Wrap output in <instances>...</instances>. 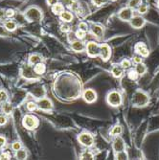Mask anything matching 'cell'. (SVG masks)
Segmentation results:
<instances>
[{"mask_svg":"<svg viewBox=\"0 0 159 160\" xmlns=\"http://www.w3.org/2000/svg\"><path fill=\"white\" fill-rule=\"evenodd\" d=\"M132 103L135 107L143 108V107L148 106V104L150 103V98L144 91L137 90L133 93Z\"/></svg>","mask_w":159,"mask_h":160,"instance_id":"cell-1","label":"cell"},{"mask_svg":"<svg viewBox=\"0 0 159 160\" xmlns=\"http://www.w3.org/2000/svg\"><path fill=\"white\" fill-rule=\"evenodd\" d=\"M24 17L30 22H38L42 19V11L37 7H30L25 11Z\"/></svg>","mask_w":159,"mask_h":160,"instance_id":"cell-2","label":"cell"},{"mask_svg":"<svg viewBox=\"0 0 159 160\" xmlns=\"http://www.w3.org/2000/svg\"><path fill=\"white\" fill-rule=\"evenodd\" d=\"M122 95L120 94V92L118 91H110L107 96V104L113 108H117L119 106H121L122 104Z\"/></svg>","mask_w":159,"mask_h":160,"instance_id":"cell-3","label":"cell"},{"mask_svg":"<svg viewBox=\"0 0 159 160\" xmlns=\"http://www.w3.org/2000/svg\"><path fill=\"white\" fill-rule=\"evenodd\" d=\"M22 125L24 126V128H26L28 129H35L38 126V120L36 116L31 115V114H27L23 117Z\"/></svg>","mask_w":159,"mask_h":160,"instance_id":"cell-4","label":"cell"},{"mask_svg":"<svg viewBox=\"0 0 159 160\" xmlns=\"http://www.w3.org/2000/svg\"><path fill=\"white\" fill-rule=\"evenodd\" d=\"M79 142L84 147H92L94 144V137L91 133L89 132H82L79 135L78 137Z\"/></svg>","mask_w":159,"mask_h":160,"instance_id":"cell-5","label":"cell"},{"mask_svg":"<svg viewBox=\"0 0 159 160\" xmlns=\"http://www.w3.org/2000/svg\"><path fill=\"white\" fill-rule=\"evenodd\" d=\"M85 50L89 57L91 58L98 57L100 55V44H98L96 41H89L85 47Z\"/></svg>","mask_w":159,"mask_h":160,"instance_id":"cell-6","label":"cell"},{"mask_svg":"<svg viewBox=\"0 0 159 160\" xmlns=\"http://www.w3.org/2000/svg\"><path fill=\"white\" fill-rule=\"evenodd\" d=\"M133 9L129 7H125L120 10L118 12V18L123 21H131V19L133 18Z\"/></svg>","mask_w":159,"mask_h":160,"instance_id":"cell-7","label":"cell"},{"mask_svg":"<svg viewBox=\"0 0 159 160\" xmlns=\"http://www.w3.org/2000/svg\"><path fill=\"white\" fill-rule=\"evenodd\" d=\"M112 148L115 152H119L122 151H126V143L124 139L119 135V136H115L113 143H112Z\"/></svg>","mask_w":159,"mask_h":160,"instance_id":"cell-8","label":"cell"},{"mask_svg":"<svg viewBox=\"0 0 159 160\" xmlns=\"http://www.w3.org/2000/svg\"><path fill=\"white\" fill-rule=\"evenodd\" d=\"M134 50L137 55H139L143 58L148 57L150 54V50H149L148 46L144 42H137L134 46Z\"/></svg>","mask_w":159,"mask_h":160,"instance_id":"cell-9","label":"cell"},{"mask_svg":"<svg viewBox=\"0 0 159 160\" xmlns=\"http://www.w3.org/2000/svg\"><path fill=\"white\" fill-rule=\"evenodd\" d=\"M101 58L103 59V61L105 62H107L110 57H111V49H110V46L107 43H103V44L100 45V55H99Z\"/></svg>","mask_w":159,"mask_h":160,"instance_id":"cell-10","label":"cell"},{"mask_svg":"<svg viewBox=\"0 0 159 160\" xmlns=\"http://www.w3.org/2000/svg\"><path fill=\"white\" fill-rule=\"evenodd\" d=\"M37 108L43 110V111H50L53 108V104L52 102L47 99V98H40L37 102Z\"/></svg>","mask_w":159,"mask_h":160,"instance_id":"cell-11","label":"cell"},{"mask_svg":"<svg viewBox=\"0 0 159 160\" xmlns=\"http://www.w3.org/2000/svg\"><path fill=\"white\" fill-rule=\"evenodd\" d=\"M21 75L26 79H37L38 77L34 70V67L30 65H24L21 69Z\"/></svg>","mask_w":159,"mask_h":160,"instance_id":"cell-12","label":"cell"},{"mask_svg":"<svg viewBox=\"0 0 159 160\" xmlns=\"http://www.w3.org/2000/svg\"><path fill=\"white\" fill-rule=\"evenodd\" d=\"M131 25L134 29H141L144 25L146 24V20L141 16H133V18L131 19Z\"/></svg>","mask_w":159,"mask_h":160,"instance_id":"cell-13","label":"cell"},{"mask_svg":"<svg viewBox=\"0 0 159 160\" xmlns=\"http://www.w3.org/2000/svg\"><path fill=\"white\" fill-rule=\"evenodd\" d=\"M83 99L86 103L92 104L97 100V93L93 89L88 88V89L84 90V92H83Z\"/></svg>","mask_w":159,"mask_h":160,"instance_id":"cell-14","label":"cell"},{"mask_svg":"<svg viewBox=\"0 0 159 160\" xmlns=\"http://www.w3.org/2000/svg\"><path fill=\"white\" fill-rule=\"evenodd\" d=\"M125 69L120 65V64H115L111 68V74L114 78H121L124 75Z\"/></svg>","mask_w":159,"mask_h":160,"instance_id":"cell-15","label":"cell"},{"mask_svg":"<svg viewBox=\"0 0 159 160\" xmlns=\"http://www.w3.org/2000/svg\"><path fill=\"white\" fill-rule=\"evenodd\" d=\"M91 32H92V34L95 37H97V38H102L104 36V33H105V29H104L103 26H101L99 24H94L91 27Z\"/></svg>","mask_w":159,"mask_h":160,"instance_id":"cell-16","label":"cell"},{"mask_svg":"<svg viewBox=\"0 0 159 160\" xmlns=\"http://www.w3.org/2000/svg\"><path fill=\"white\" fill-rule=\"evenodd\" d=\"M45 89L44 87L42 86H36L32 89V94L34 95V97L37 98V99H40V98H43L45 96Z\"/></svg>","mask_w":159,"mask_h":160,"instance_id":"cell-17","label":"cell"},{"mask_svg":"<svg viewBox=\"0 0 159 160\" xmlns=\"http://www.w3.org/2000/svg\"><path fill=\"white\" fill-rule=\"evenodd\" d=\"M71 47L76 52H82L85 49L86 46L84 45V43L82 40L78 39V40H75V41H73L71 43Z\"/></svg>","mask_w":159,"mask_h":160,"instance_id":"cell-18","label":"cell"},{"mask_svg":"<svg viewBox=\"0 0 159 160\" xmlns=\"http://www.w3.org/2000/svg\"><path fill=\"white\" fill-rule=\"evenodd\" d=\"M34 70H35V72H36V74H37L38 76H40V75H43V74L45 73V71H46V66H45V64L43 63V62H38V63L35 64Z\"/></svg>","mask_w":159,"mask_h":160,"instance_id":"cell-19","label":"cell"},{"mask_svg":"<svg viewBox=\"0 0 159 160\" xmlns=\"http://www.w3.org/2000/svg\"><path fill=\"white\" fill-rule=\"evenodd\" d=\"M60 18L61 19L65 22V23H68V22H71L73 20V14H72L70 12L68 11H63L61 14H60Z\"/></svg>","mask_w":159,"mask_h":160,"instance_id":"cell-20","label":"cell"},{"mask_svg":"<svg viewBox=\"0 0 159 160\" xmlns=\"http://www.w3.org/2000/svg\"><path fill=\"white\" fill-rule=\"evenodd\" d=\"M64 11V5L61 2H57V4L53 5L52 6V12L54 14H57V16H60V14Z\"/></svg>","mask_w":159,"mask_h":160,"instance_id":"cell-21","label":"cell"},{"mask_svg":"<svg viewBox=\"0 0 159 160\" xmlns=\"http://www.w3.org/2000/svg\"><path fill=\"white\" fill-rule=\"evenodd\" d=\"M4 27H5V29H6L7 31H9V32H13V31L17 29V25L16 22L12 21V20H8V21L5 22Z\"/></svg>","mask_w":159,"mask_h":160,"instance_id":"cell-22","label":"cell"},{"mask_svg":"<svg viewBox=\"0 0 159 160\" xmlns=\"http://www.w3.org/2000/svg\"><path fill=\"white\" fill-rule=\"evenodd\" d=\"M123 132V127L120 126V125H116V126H114L111 129V132H110V134L112 136H119L121 135Z\"/></svg>","mask_w":159,"mask_h":160,"instance_id":"cell-23","label":"cell"},{"mask_svg":"<svg viewBox=\"0 0 159 160\" xmlns=\"http://www.w3.org/2000/svg\"><path fill=\"white\" fill-rule=\"evenodd\" d=\"M135 70H136L137 73L139 74V76H143V75H145L146 72H147V66L144 64L143 62H141V63L136 64Z\"/></svg>","mask_w":159,"mask_h":160,"instance_id":"cell-24","label":"cell"},{"mask_svg":"<svg viewBox=\"0 0 159 160\" xmlns=\"http://www.w3.org/2000/svg\"><path fill=\"white\" fill-rule=\"evenodd\" d=\"M80 159H82V160H92L94 159V155L93 153L90 152V151H84L82 152L81 156H80Z\"/></svg>","mask_w":159,"mask_h":160,"instance_id":"cell-25","label":"cell"},{"mask_svg":"<svg viewBox=\"0 0 159 160\" xmlns=\"http://www.w3.org/2000/svg\"><path fill=\"white\" fill-rule=\"evenodd\" d=\"M12 110H13V107H12V104L7 103V102L3 104V106H2V111L4 112V114L9 115V114H11L12 112Z\"/></svg>","mask_w":159,"mask_h":160,"instance_id":"cell-26","label":"cell"},{"mask_svg":"<svg viewBox=\"0 0 159 160\" xmlns=\"http://www.w3.org/2000/svg\"><path fill=\"white\" fill-rule=\"evenodd\" d=\"M127 77H128V79L131 80V81L134 82V81H137L138 80L139 74L137 73L135 69H131V70L128 71V73H127Z\"/></svg>","mask_w":159,"mask_h":160,"instance_id":"cell-27","label":"cell"},{"mask_svg":"<svg viewBox=\"0 0 159 160\" xmlns=\"http://www.w3.org/2000/svg\"><path fill=\"white\" fill-rule=\"evenodd\" d=\"M29 62L32 65H35L38 62H41V57L38 55H32L29 58Z\"/></svg>","mask_w":159,"mask_h":160,"instance_id":"cell-28","label":"cell"},{"mask_svg":"<svg viewBox=\"0 0 159 160\" xmlns=\"http://www.w3.org/2000/svg\"><path fill=\"white\" fill-rule=\"evenodd\" d=\"M16 157L17 159H19V160H24L27 158V152L26 150L24 149H20L18 151L16 152Z\"/></svg>","mask_w":159,"mask_h":160,"instance_id":"cell-29","label":"cell"},{"mask_svg":"<svg viewBox=\"0 0 159 160\" xmlns=\"http://www.w3.org/2000/svg\"><path fill=\"white\" fill-rule=\"evenodd\" d=\"M115 159L125 160V159H128V156H127V153L126 152V151H122L119 152H115Z\"/></svg>","mask_w":159,"mask_h":160,"instance_id":"cell-30","label":"cell"},{"mask_svg":"<svg viewBox=\"0 0 159 160\" xmlns=\"http://www.w3.org/2000/svg\"><path fill=\"white\" fill-rule=\"evenodd\" d=\"M142 4V1L141 0H129L128 1V7L129 8H132V9H136V8H138L140 5Z\"/></svg>","mask_w":159,"mask_h":160,"instance_id":"cell-31","label":"cell"},{"mask_svg":"<svg viewBox=\"0 0 159 160\" xmlns=\"http://www.w3.org/2000/svg\"><path fill=\"white\" fill-rule=\"evenodd\" d=\"M8 98H9L8 93L5 90H3V89L0 90V105L6 103V102L8 101Z\"/></svg>","mask_w":159,"mask_h":160,"instance_id":"cell-32","label":"cell"},{"mask_svg":"<svg viewBox=\"0 0 159 160\" xmlns=\"http://www.w3.org/2000/svg\"><path fill=\"white\" fill-rule=\"evenodd\" d=\"M120 65H121L125 70H127V69H129V68H132V62L129 61V60H127V59H124V60L121 62Z\"/></svg>","mask_w":159,"mask_h":160,"instance_id":"cell-33","label":"cell"},{"mask_svg":"<svg viewBox=\"0 0 159 160\" xmlns=\"http://www.w3.org/2000/svg\"><path fill=\"white\" fill-rule=\"evenodd\" d=\"M26 107H27V109L29 111H34V110H36L37 108V104L36 103V102L31 101V102H28Z\"/></svg>","mask_w":159,"mask_h":160,"instance_id":"cell-34","label":"cell"},{"mask_svg":"<svg viewBox=\"0 0 159 160\" xmlns=\"http://www.w3.org/2000/svg\"><path fill=\"white\" fill-rule=\"evenodd\" d=\"M148 10H149V7L146 5V4H141L138 8H137V12L141 14H145L148 12Z\"/></svg>","mask_w":159,"mask_h":160,"instance_id":"cell-35","label":"cell"},{"mask_svg":"<svg viewBox=\"0 0 159 160\" xmlns=\"http://www.w3.org/2000/svg\"><path fill=\"white\" fill-rule=\"evenodd\" d=\"M75 36H76V38H77L78 39L82 40V39H83V38H85L86 32H84V31H82V30H80V29H78V30L76 31V33H75Z\"/></svg>","mask_w":159,"mask_h":160,"instance_id":"cell-36","label":"cell"},{"mask_svg":"<svg viewBox=\"0 0 159 160\" xmlns=\"http://www.w3.org/2000/svg\"><path fill=\"white\" fill-rule=\"evenodd\" d=\"M78 29H80V30H82L84 32H87L88 26H87V24H86L85 22H80L79 25H78Z\"/></svg>","mask_w":159,"mask_h":160,"instance_id":"cell-37","label":"cell"},{"mask_svg":"<svg viewBox=\"0 0 159 160\" xmlns=\"http://www.w3.org/2000/svg\"><path fill=\"white\" fill-rule=\"evenodd\" d=\"M132 62H133L135 64L141 63V62H143V57H141V56H139V55L136 54V56H134V57L132 58Z\"/></svg>","mask_w":159,"mask_h":160,"instance_id":"cell-38","label":"cell"},{"mask_svg":"<svg viewBox=\"0 0 159 160\" xmlns=\"http://www.w3.org/2000/svg\"><path fill=\"white\" fill-rule=\"evenodd\" d=\"M21 143L20 142H18V141H17V142H13L12 143V149L13 150V151H18V150H20L21 149Z\"/></svg>","mask_w":159,"mask_h":160,"instance_id":"cell-39","label":"cell"},{"mask_svg":"<svg viewBox=\"0 0 159 160\" xmlns=\"http://www.w3.org/2000/svg\"><path fill=\"white\" fill-rule=\"evenodd\" d=\"M91 1H92L94 6L100 7V6H102V5L105 4L107 2V0H91Z\"/></svg>","mask_w":159,"mask_h":160,"instance_id":"cell-40","label":"cell"},{"mask_svg":"<svg viewBox=\"0 0 159 160\" xmlns=\"http://www.w3.org/2000/svg\"><path fill=\"white\" fill-rule=\"evenodd\" d=\"M61 30H62V32H63V33H67V32L70 31V26H69L67 23L64 22V24H62V25L61 26Z\"/></svg>","mask_w":159,"mask_h":160,"instance_id":"cell-41","label":"cell"},{"mask_svg":"<svg viewBox=\"0 0 159 160\" xmlns=\"http://www.w3.org/2000/svg\"><path fill=\"white\" fill-rule=\"evenodd\" d=\"M0 159H3V160H8V159H11V154L10 152H3L0 155Z\"/></svg>","mask_w":159,"mask_h":160,"instance_id":"cell-42","label":"cell"},{"mask_svg":"<svg viewBox=\"0 0 159 160\" xmlns=\"http://www.w3.org/2000/svg\"><path fill=\"white\" fill-rule=\"evenodd\" d=\"M14 14H16V12H14V10H12V9H8L6 11V17L9 18L14 17Z\"/></svg>","mask_w":159,"mask_h":160,"instance_id":"cell-43","label":"cell"},{"mask_svg":"<svg viewBox=\"0 0 159 160\" xmlns=\"http://www.w3.org/2000/svg\"><path fill=\"white\" fill-rule=\"evenodd\" d=\"M8 119L6 117V115H0V126H4L7 123Z\"/></svg>","mask_w":159,"mask_h":160,"instance_id":"cell-44","label":"cell"},{"mask_svg":"<svg viewBox=\"0 0 159 160\" xmlns=\"http://www.w3.org/2000/svg\"><path fill=\"white\" fill-rule=\"evenodd\" d=\"M46 1L49 6H53L55 4H57V2H60V0H46Z\"/></svg>","mask_w":159,"mask_h":160,"instance_id":"cell-45","label":"cell"},{"mask_svg":"<svg viewBox=\"0 0 159 160\" xmlns=\"http://www.w3.org/2000/svg\"><path fill=\"white\" fill-rule=\"evenodd\" d=\"M6 144V139L3 136H0V147H4Z\"/></svg>","mask_w":159,"mask_h":160,"instance_id":"cell-46","label":"cell"},{"mask_svg":"<svg viewBox=\"0 0 159 160\" xmlns=\"http://www.w3.org/2000/svg\"><path fill=\"white\" fill-rule=\"evenodd\" d=\"M2 152H2V147H0V155H1Z\"/></svg>","mask_w":159,"mask_h":160,"instance_id":"cell-47","label":"cell"},{"mask_svg":"<svg viewBox=\"0 0 159 160\" xmlns=\"http://www.w3.org/2000/svg\"><path fill=\"white\" fill-rule=\"evenodd\" d=\"M110 1H112V2H115V1H117V0H110Z\"/></svg>","mask_w":159,"mask_h":160,"instance_id":"cell-48","label":"cell"},{"mask_svg":"<svg viewBox=\"0 0 159 160\" xmlns=\"http://www.w3.org/2000/svg\"><path fill=\"white\" fill-rule=\"evenodd\" d=\"M157 5H158V8H159V0H158V1H157Z\"/></svg>","mask_w":159,"mask_h":160,"instance_id":"cell-49","label":"cell"}]
</instances>
